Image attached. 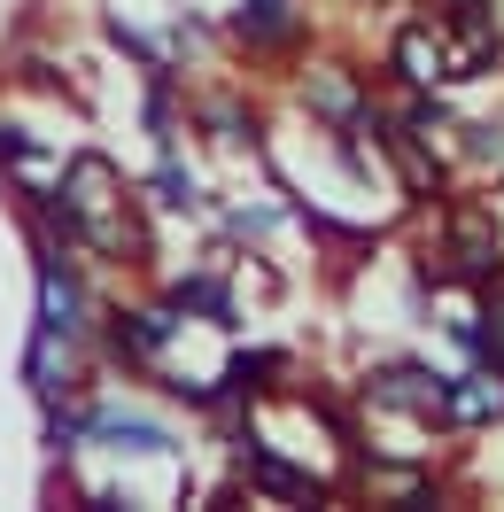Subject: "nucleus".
Returning a JSON list of instances; mask_svg holds the SVG:
<instances>
[{
	"label": "nucleus",
	"instance_id": "nucleus-10",
	"mask_svg": "<svg viewBox=\"0 0 504 512\" xmlns=\"http://www.w3.org/2000/svg\"><path fill=\"white\" fill-rule=\"evenodd\" d=\"M442 419H504V381L497 373H466V381H450V396H442Z\"/></svg>",
	"mask_w": 504,
	"mask_h": 512
},
{
	"label": "nucleus",
	"instance_id": "nucleus-5",
	"mask_svg": "<svg viewBox=\"0 0 504 512\" xmlns=\"http://www.w3.org/2000/svg\"><path fill=\"white\" fill-rule=\"evenodd\" d=\"M233 32L249 39V47H287V39L303 32V16H295V0H241Z\"/></svg>",
	"mask_w": 504,
	"mask_h": 512
},
{
	"label": "nucleus",
	"instance_id": "nucleus-6",
	"mask_svg": "<svg viewBox=\"0 0 504 512\" xmlns=\"http://www.w3.org/2000/svg\"><path fill=\"white\" fill-rule=\"evenodd\" d=\"M24 381H32L39 396H63V388H70V334L39 326V334H32V350H24Z\"/></svg>",
	"mask_w": 504,
	"mask_h": 512
},
{
	"label": "nucleus",
	"instance_id": "nucleus-3",
	"mask_svg": "<svg viewBox=\"0 0 504 512\" xmlns=\"http://www.w3.org/2000/svg\"><path fill=\"white\" fill-rule=\"evenodd\" d=\"M78 311H86V295H78V280H70L55 256H39V326H55V334H78Z\"/></svg>",
	"mask_w": 504,
	"mask_h": 512
},
{
	"label": "nucleus",
	"instance_id": "nucleus-8",
	"mask_svg": "<svg viewBox=\"0 0 504 512\" xmlns=\"http://www.w3.org/2000/svg\"><path fill=\"white\" fill-rule=\"evenodd\" d=\"M86 435L109 450H171V435H163L156 419H140V412H86Z\"/></svg>",
	"mask_w": 504,
	"mask_h": 512
},
{
	"label": "nucleus",
	"instance_id": "nucleus-12",
	"mask_svg": "<svg viewBox=\"0 0 504 512\" xmlns=\"http://www.w3.org/2000/svg\"><path fill=\"white\" fill-rule=\"evenodd\" d=\"M497 350H504V319H497Z\"/></svg>",
	"mask_w": 504,
	"mask_h": 512
},
{
	"label": "nucleus",
	"instance_id": "nucleus-2",
	"mask_svg": "<svg viewBox=\"0 0 504 512\" xmlns=\"http://www.w3.org/2000/svg\"><path fill=\"white\" fill-rule=\"evenodd\" d=\"M396 70H404L411 86H442V78H473L466 55L450 47V39L435 32V24H411L404 39H396Z\"/></svg>",
	"mask_w": 504,
	"mask_h": 512
},
{
	"label": "nucleus",
	"instance_id": "nucleus-1",
	"mask_svg": "<svg viewBox=\"0 0 504 512\" xmlns=\"http://www.w3.org/2000/svg\"><path fill=\"white\" fill-rule=\"evenodd\" d=\"M117 163L109 156H78L63 171V233H78V241H94V249H109V256H125V225H117Z\"/></svg>",
	"mask_w": 504,
	"mask_h": 512
},
{
	"label": "nucleus",
	"instance_id": "nucleus-7",
	"mask_svg": "<svg viewBox=\"0 0 504 512\" xmlns=\"http://www.w3.org/2000/svg\"><path fill=\"white\" fill-rule=\"evenodd\" d=\"M450 249H458V272L489 280V272H497V225L481 218V210H458V218H450Z\"/></svg>",
	"mask_w": 504,
	"mask_h": 512
},
{
	"label": "nucleus",
	"instance_id": "nucleus-4",
	"mask_svg": "<svg viewBox=\"0 0 504 512\" xmlns=\"http://www.w3.org/2000/svg\"><path fill=\"white\" fill-rule=\"evenodd\" d=\"M373 396L380 404H404V412H419V419H442V396H450V388L427 381L419 365H388V373L373 381Z\"/></svg>",
	"mask_w": 504,
	"mask_h": 512
},
{
	"label": "nucleus",
	"instance_id": "nucleus-11",
	"mask_svg": "<svg viewBox=\"0 0 504 512\" xmlns=\"http://www.w3.org/2000/svg\"><path fill=\"white\" fill-rule=\"evenodd\" d=\"M311 101L326 109V117H349V86H342V78H318V86H311Z\"/></svg>",
	"mask_w": 504,
	"mask_h": 512
},
{
	"label": "nucleus",
	"instance_id": "nucleus-9",
	"mask_svg": "<svg viewBox=\"0 0 504 512\" xmlns=\"http://www.w3.org/2000/svg\"><path fill=\"white\" fill-rule=\"evenodd\" d=\"M171 311H125V319L109 326V342H117V357H132V365H148V357L163 350V342H171Z\"/></svg>",
	"mask_w": 504,
	"mask_h": 512
}]
</instances>
